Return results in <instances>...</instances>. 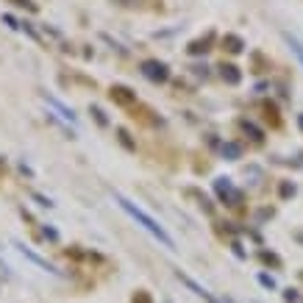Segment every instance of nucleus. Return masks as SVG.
<instances>
[{
	"label": "nucleus",
	"instance_id": "f257e3e1",
	"mask_svg": "<svg viewBox=\"0 0 303 303\" xmlns=\"http://www.w3.org/2000/svg\"><path fill=\"white\" fill-rule=\"evenodd\" d=\"M114 198H117V203H120V209L126 211V215H131V217H134V220H136V223H139V225H142V228H145V231H150V234L156 236V239L162 242L164 248H170V251H175V239H173V236H170L167 231H164L162 225H159V223H156V220H153L150 215H147L145 209H139V206H136L134 200H128L126 195H120V192H114Z\"/></svg>",
	"mask_w": 303,
	"mask_h": 303
},
{
	"label": "nucleus",
	"instance_id": "f03ea898",
	"mask_svg": "<svg viewBox=\"0 0 303 303\" xmlns=\"http://www.w3.org/2000/svg\"><path fill=\"white\" fill-rule=\"evenodd\" d=\"M284 39L289 42V47H292V53L298 56V62L303 64V42H300L298 37H292V34H284Z\"/></svg>",
	"mask_w": 303,
	"mask_h": 303
}]
</instances>
